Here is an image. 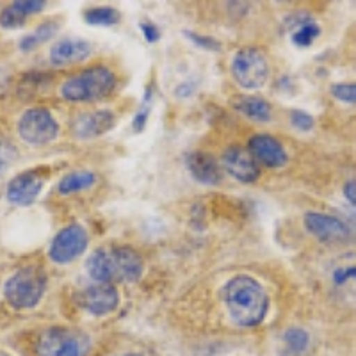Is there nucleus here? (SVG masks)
Returning <instances> with one entry per match:
<instances>
[{
	"label": "nucleus",
	"mask_w": 356,
	"mask_h": 356,
	"mask_svg": "<svg viewBox=\"0 0 356 356\" xmlns=\"http://www.w3.org/2000/svg\"><path fill=\"white\" fill-rule=\"evenodd\" d=\"M221 296L228 316L241 328H255L269 314V296L259 280L250 275L228 280Z\"/></svg>",
	"instance_id": "f257e3e1"
},
{
	"label": "nucleus",
	"mask_w": 356,
	"mask_h": 356,
	"mask_svg": "<svg viewBox=\"0 0 356 356\" xmlns=\"http://www.w3.org/2000/svg\"><path fill=\"white\" fill-rule=\"evenodd\" d=\"M86 271L97 284H136L143 278L145 260L130 246L100 248L89 255Z\"/></svg>",
	"instance_id": "f03ea898"
},
{
	"label": "nucleus",
	"mask_w": 356,
	"mask_h": 356,
	"mask_svg": "<svg viewBox=\"0 0 356 356\" xmlns=\"http://www.w3.org/2000/svg\"><path fill=\"white\" fill-rule=\"evenodd\" d=\"M116 88V75L107 66H93L75 73L61 86V97L68 102L88 104L109 97Z\"/></svg>",
	"instance_id": "7ed1b4c3"
},
{
	"label": "nucleus",
	"mask_w": 356,
	"mask_h": 356,
	"mask_svg": "<svg viewBox=\"0 0 356 356\" xmlns=\"http://www.w3.org/2000/svg\"><path fill=\"white\" fill-rule=\"evenodd\" d=\"M49 280L41 267L27 266L13 273L4 285L8 303L17 310H31L38 307L47 292Z\"/></svg>",
	"instance_id": "20e7f679"
},
{
	"label": "nucleus",
	"mask_w": 356,
	"mask_h": 356,
	"mask_svg": "<svg viewBox=\"0 0 356 356\" xmlns=\"http://www.w3.org/2000/svg\"><path fill=\"white\" fill-rule=\"evenodd\" d=\"M91 340L81 330L50 328L38 340V356H88Z\"/></svg>",
	"instance_id": "39448f33"
},
{
	"label": "nucleus",
	"mask_w": 356,
	"mask_h": 356,
	"mask_svg": "<svg viewBox=\"0 0 356 356\" xmlns=\"http://www.w3.org/2000/svg\"><path fill=\"white\" fill-rule=\"evenodd\" d=\"M271 75V66L267 56L260 49L248 47L235 54L232 61V77L243 89L253 91L267 84Z\"/></svg>",
	"instance_id": "423d86ee"
},
{
	"label": "nucleus",
	"mask_w": 356,
	"mask_h": 356,
	"mask_svg": "<svg viewBox=\"0 0 356 356\" xmlns=\"http://www.w3.org/2000/svg\"><path fill=\"white\" fill-rule=\"evenodd\" d=\"M18 136L31 146H43L56 141L59 136V123L44 107L27 109L18 120Z\"/></svg>",
	"instance_id": "0eeeda50"
},
{
	"label": "nucleus",
	"mask_w": 356,
	"mask_h": 356,
	"mask_svg": "<svg viewBox=\"0 0 356 356\" xmlns=\"http://www.w3.org/2000/svg\"><path fill=\"white\" fill-rule=\"evenodd\" d=\"M88 244L89 235L86 228L73 222L57 232V235L50 243L49 257L54 264L65 266V264L77 260L88 250Z\"/></svg>",
	"instance_id": "6e6552de"
},
{
	"label": "nucleus",
	"mask_w": 356,
	"mask_h": 356,
	"mask_svg": "<svg viewBox=\"0 0 356 356\" xmlns=\"http://www.w3.org/2000/svg\"><path fill=\"white\" fill-rule=\"evenodd\" d=\"M305 228L321 243H346L351 237V230L342 219L321 212H307Z\"/></svg>",
	"instance_id": "1a4fd4ad"
},
{
	"label": "nucleus",
	"mask_w": 356,
	"mask_h": 356,
	"mask_svg": "<svg viewBox=\"0 0 356 356\" xmlns=\"http://www.w3.org/2000/svg\"><path fill=\"white\" fill-rule=\"evenodd\" d=\"M248 152L253 157L257 164L269 168V170H278L285 168L289 162V154L285 146L276 138L269 134H257L248 143Z\"/></svg>",
	"instance_id": "9d476101"
},
{
	"label": "nucleus",
	"mask_w": 356,
	"mask_h": 356,
	"mask_svg": "<svg viewBox=\"0 0 356 356\" xmlns=\"http://www.w3.org/2000/svg\"><path fill=\"white\" fill-rule=\"evenodd\" d=\"M43 186L44 177L40 170L24 171L11 178V182L8 184V189H6V198L11 205L29 207L36 202L43 191Z\"/></svg>",
	"instance_id": "9b49d317"
},
{
	"label": "nucleus",
	"mask_w": 356,
	"mask_h": 356,
	"mask_svg": "<svg viewBox=\"0 0 356 356\" xmlns=\"http://www.w3.org/2000/svg\"><path fill=\"white\" fill-rule=\"evenodd\" d=\"M79 303L91 316L106 317L118 308L120 294L113 284H95L81 292Z\"/></svg>",
	"instance_id": "f8f14e48"
},
{
	"label": "nucleus",
	"mask_w": 356,
	"mask_h": 356,
	"mask_svg": "<svg viewBox=\"0 0 356 356\" xmlns=\"http://www.w3.org/2000/svg\"><path fill=\"white\" fill-rule=\"evenodd\" d=\"M221 168L230 175L232 178L243 184H253L259 180L260 168L250 152L241 146H230L221 159Z\"/></svg>",
	"instance_id": "ddd939ff"
},
{
	"label": "nucleus",
	"mask_w": 356,
	"mask_h": 356,
	"mask_svg": "<svg viewBox=\"0 0 356 356\" xmlns=\"http://www.w3.org/2000/svg\"><path fill=\"white\" fill-rule=\"evenodd\" d=\"M116 125V116L113 111L100 109L93 113H84L75 118L72 130L77 139H97L104 134L111 132Z\"/></svg>",
	"instance_id": "4468645a"
},
{
	"label": "nucleus",
	"mask_w": 356,
	"mask_h": 356,
	"mask_svg": "<svg viewBox=\"0 0 356 356\" xmlns=\"http://www.w3.org/2000/svg\"><path fill=\"white\" fill-rule=\"evenodd\" d=\"M186 168L189 175L203 186H219L222 182V168L214 155L207 152H191L186 155Z\"/></svg>",
	"instance_id": "2eb2a0df"
},
{
	"label": "nucleus",
	"mask_w": 356,
	"mask_h": 356,
	"mask_svg": "<svg viewBox=\"0 0 356 356\" xmlns=\"http://www.w3.org/2000/svg\"><path fill=\"white\" fill-rule=\"evenodd\" d=\"M93 54V44L77 38H63L50 49V61L56 66L86 61Z\"/></svg>",
	"instance_id": "dca6fc26"
},
{
	"label": "nucleus",
	"mask_w": 356,
	"mask_h": 356,
	"mask_svg": "<svg viewBox=\"0 0 356 356\" xmlns=\"http://www.w3.org/2000/svg\"><path fill=\"white\" fill-rule=\"evenodd\" d=\"M47 8L43 0H17L0 13V27L2 29H18L25 24L27 17L38 15Z\"/></svg>",
	"instance_id": "f3484780"
},
{
	"label": "nucleus",
	"mask_w": 356,
	"mask_h": 356,
	"mask_svg": "<svg viewBox=\"0 0 356 356\" xmlns=\"http://www.w3.org/2000/svg\"><path fill=\"white\" fill-rule=\"evenodd\" d=\"M232 106L235 111H239L246 118L253 120L257 123H269L273 118L271 104L260 97H253V95H241L232 100Z\"/></svg>",
	"instance_id": "a211bd4d"
},
{
	"label": "nucleus",
	"mask_w": 356,
	"mask_h": 356,
	"mask_svg": "<svg viewBox=\"0 0 356 356\" xmlns=\"http://www.w3.org/2000/svg\"><path fill=\"white\" fill-rule=\"evenodd\" d=\"M97 184V175L91 171H75L61 178V182L57 186L59 195H73V193H81V191L91 189Z\"/></svg>",
	"instance_id": "6ab92c4d"
},
{
	"label": "nucleus",
	"mask_w": 356,
	"mask_h": 356,
	"mask_svg": "<svg viewBox=\"0 0 356 356\" xmlns=\"http://www.w3.org/2000/svg\"><path fill=\"white\" fill-rule=\"evenodd\" d=\"M57 33H59V24H57V22H43V24L38 25V27L34 29L33 33H29L27 36L22 38L18 47H20V50H24V52H31V50L38 49V47H41L43 43H47V41H49L50 38L56 36Z\"/></svg>",
	"instance_id": "aec40b11"
},
{
	"label": "nucleus",
	"mask_w": 356,
	"mask_h": 356,
	"mask_svg": "<svg viewBox=\"0 0 356 356\" xmlns=\"http://www.w3.org/2000/svg\"><path fill=\"white\" fill-rule=\"evenodd\" d=\"M86 24L97 25V27H111L116 25L118 22L122 20V13L118 11L116 8L111 6H98V8H89L82 13Z\"/></svg>",
	"instance_id": "412c9836"
},
{
	"label": "nucleus",
	"mask_w": 356,
	"mask_h": 356,
	"mask_svg": "<svg viewBox=\"0 0 356 356\" xmlns=\"http://www.w3.org/2000/svg\"><path fill=\"white\" fill-rule=\"evenodd\" d=\"M321 36V27L314 20H305L300 27L292 33V43L300 49H307L310 47L317 38Z\"/></svg>",
	"instance_id": "4be33fe9"
},
{
	"label": "nucleus",
	"mask_w": 356,
	"mask_h": 356,
	"mask_svg": "<svg viewBox=\"0 0 356 356\" xmlns=\"http://www.w3.org/2000/svg\"><path fill=\"white\" fill-rule=\"evenodd\" d=\"M284 342L289 351L305 353L310 348V335L301 328H289L284 333Z\"/></svg>",
	"instance_id": "5701e85b"
},
{
	"label": "nucleus",
	"mask_w": 356,
	"mask_h": 356,
	"mask_svg": "<svg viewBox=\"0 0 356 356\" xmlns=\"http://www.w3.org/2000/svg\"><path fill=\"white\" fill-rule=\"evenodd\" d=\"M150 113H152V88H148L146 89L145 98H143L138 113L134 114V120H132L134 132L139 134L145 130L146 123H148V118H150Z\"/></svg>",
	"instance_id": "b1692460"
},
{
	"label": "nucleus",
	"mask_w": 356,
	"mask_h": 356,
	"mask_svg": "<svg viewBox=\"0 0 356 356\" xmlns=\"http://www.w3.org/2000/svg\"><path fill=\"white\" fill-rule=\"evenodd\" d=\"M18 152L11 141L4 136H0V177L11 168V164L17 161Z\"/></svg>",
	"instance_id": "393cba45"
},
{
	"label": "nucleus",
	"mask_w": 356,
	"mask_h": 356,
	"mask_svg": "<svg viewBox=\"0 0 356 356\" xmlns=\"http://www.w3.org/2000/svg\"><path fill=\"white\" fill-rule=\"evenodd\" d=\"M332 95L337 98V100H340L342 104H348V106H355L356 102V86L353 84H348V82H344V84H335L332 86Z\"/></svg>",
	"instance_id": "a878e982"
},
{
	"label": "nucleus",
	"mask_w": 356,
	"mask_h": 356,
	"mask_svg": "<svg viewBox=\"0 0 356 356\" xmlns=\"http://www.w3.org/2000/svg\"><path fill=\"white\" fill-rule=\"evenodd\" d=\"M291 123L292 127L300 130V132H310V130L314 129V125H316V120H314L308 113H305V111L296 109L291 113Z\"/></svg>",
	"instance_id": "bb28decb"
},
{
	"label": "nucleus",
	"mask_w": 356,
	"mask_h": 356,
	"mask_svg": "<svg viewBox=\"0 0 356 356\" xmlns=\"http://www.w3.org/2000/svg\"><path fill=\"white\" fill-rule=\"evenodd\" d=\"M184 34L187 36V40L193 41V43H195L196 47H200V49L211 50V52H218V50H221V43H219L218 40H214V38L202 36V34L191 33V31H186Z\"/></svg>",
	"instance_id": "cd10ccee"
},
{
	"label": "nucleus",
	"mask_w": 356,
	"mask_h": 356,
	"mask_svg": "<svg viewBox=\"0 0 356 356\" xmlns=\"http://www.w3.org/2000/svg\"><path fill=\"white\" fill-rule=\"evenodd\" d=\"M355 275H356L355 266L344 267V269H337V271L333 273V282H335L337 285H344V284H348L349 280L355 278Z\"/></svg>",
	"instance_id": "c85d7f7f"
},
{
	"label": "nucleus",
	"mask_w": 356,
	"mask_h": 356,
	"mask_svg": "<svg viewBox=\"0 0 356 356\" xmlns=\"http://www.w3.org/2000/svg\"><path fill=\"white\" fill-rule=\"evenodd\" d=\"M141 31L148 43H155V41L161 40V31H159L157 25L152 24V22H143Z\"/></svg>",
	"instance_id": "c756f323"
},
{
	"label": "nucleus",
	"mask_w": 356,
	"mask_h": 356,
	"mask_svg": "<svg viewBox=\"0 0 356 356\" xmlns=\"http://www.w3.org/2000/svg\"><path fill=\"white\" fill-rule=\"evenodd\" d=\"M355 193H356V182H355V180H349V182L344 186V196L348 198V202L351 203L353 207L356 205V195H355Z\"/></svg>",
	"instance_id": "7c9ffc66"
}]
</instances>
